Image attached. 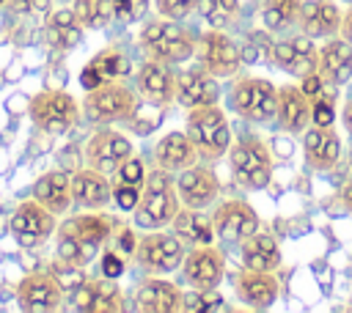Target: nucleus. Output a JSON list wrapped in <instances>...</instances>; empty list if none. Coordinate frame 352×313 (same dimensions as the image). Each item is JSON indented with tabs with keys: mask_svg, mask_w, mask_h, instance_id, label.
Returning <instances> with one entry per match:
<instances>
[{
	"mask_svg": "<svg viewBox=\"0 0 352 313\" xmlns=\"http://www.w3.org/2000/svg\"><path fill=\"white\" fill-rule=\"evenodd\" d=\"M113 233V220L107 214H96L94 209L88 214H74L66 217L55 228V253L60 264L69 266H88L96 255L99 247L110 239Z\"/></svg>",
	"mask_w": 352,
	"mask_h": 313,
	"instance_id": "f257e3e1",
	"label": "nucleus"
},
{
	"mask_svg": "<svg viewBox=\"0 0 352 313\" xmlns=\"http://www.w3.org/2000/svg\"><path fill=\"white\" fill-rule=\"evenodd\" d=\"M182 200L176 192V181L170 178V170L157 167L146 176L143 189H140V200L132 209L135 214V225L143 231H157L173 222V217L179 214Z\"/></svg>",
	"mask_w": 352,
	"mask_h": 313,
	"instance_id": "f03ea898",
	"label": "nucleus"
},
{
	"mask_svg": "<svg viewBox=\"0 0 352 313\" xmlns=\"http://www.w3.org/2000/svg\"><path fill=\"white\" fill-rule=\"evenodd\" d=\"M187 137L192 140L195 151L201 159L214 162L228 154L231 148V126L226 113L212 102V104H198L187 110Z\"/></svg>",
	"mask_w": 352,
	"mask_h": 313,
	"instance_id": "7ed1b4c3",
	"label": "nucleus"
},
{
	"mask_svg": "<svg viewBox=\"0 0 352 313\" xmlns=\"http://www.w3.org/2000/svg\"><path fill=\"white\" fill-rule=\"evenodd\" d=\"M143 52L162 63H184L195 55V36L182 27L176 19H151L138 36Z\"/></svg>",
	"mask_w": 352,
	"mask_h": 313,
	"instance_id": "20e7f679",
	"label": "nucleus"
},
{
	"mask_svg": "<svg viewBox=\"0 0 352 313\" xmlns=\"http://www.w3.org/2000/svg\"><path fill=\"white\" fill-rule=\"evenodd\" d=\"M228 165H231L236 184H242L245 189H264L275 167L270 146L256 135H239L236 143H231Z\"/></svg>",
	"mask_w": 352,
	"mask_h": 313,
	"instance_id": "39448f33",
	"label": "nucleus"
},
{
	"mask_svg": "<svg viewBox=\"0 0 352 313\" xmlns=\"http://www.w3.org/2000/svg\"><path fill=\"white\" fill-rule=\"evenodd\" d=\"M80 113H82L80 102L60 88L38 91L28 102V115L33 126L41 129L44 135H66L80 121Z\"/></svg>",
	"mask_w": 352,
	"mask_h": 313,
	"instance_id": "423d86ee",
	"label": "nucleus"
},
{
	"mask_svg": "<svg viewBox=\"0 0 352 313\" xmlns=\"http://www.w3.org/2000/svg\"><path fill=\"white\" fill-rule=\"evenodd\" d=\"M138 96L129 85L107 80L94 91H85L82 99V115L91 124H116V121H129L138 110Z\"/></svg>",
	"mask_w": 352,
	"mask_h": 313,
	"instance_id": "0eeeda50",
	"label": "nucleus"
},
{
	"mask_svg": "<svg viewBox=\"0 0 352 313\" xmlns=\"http://www.w3.org/2000/svg\"><path fill=\"white\" fill-rule=\"evenodd\" d=\"M228 107L250 124H267L278 110V88L264 77H242L228 91Z\"/></svg>",
	"mask_w": 352,
	"mask_h": 313,
	"instance_id": "6e6552de",
	"label": "nucleus"
},
{
	"mask_svg": "<svg viewBox=\"0 0 352 313\" xmlns=\"http://www.w3.org/2000/svg\"><path fill=\"white\" fill-rule=\"evenodd\" d=\"M184 255H187L184 242L176 233L162 231V228L138 239V247H135L138 264L151 275H170L176 269H182Z\"/></svg>",
	"mask_w": 352,
	"mask_h": 313,
	"instance_id": "1a4fd4ad",
	"label": "nucleus"
},
{
	"mask_svg": "<svg viewBox=\"0 0 352 313\" xmlns=\"http://www.w3.org/2000/svg\"><path fill=\"white\" fill-rule=\"evenodd\" d=\"M55 217H58V214H52L47 206H41L36 198H30V200H22V203L11 211L8 231H11V236H14V242H16L19 247L33 250V247L44 244V242L55 233V228H58Z\"/></svg>",
	"mask_w": 352,
	"mask_h": 313,
	"instance_id": "9d476101",
	"label": "nucleus"
},
{
	"mask_svg": "<svg viewBox=\"0 0 352 313\" xmlns=\"http://www.w3.org/2000/svg\"><path fill=\"white\" fill-rule=\"evenodd\" d=\"M195 55H198V63L217 80L234 77L242 66V49L234 44L231 36H226V30H217V27L195 38Z\"/></svg>",
	"mask_w": 352,
	"mask_h": 313,
	"instance_id": "9b49d317",
	"label": "nucleus"
},
{
	"mask_svg": "<svg viewBox=\"0 0 352 313\" xmlns=\"http://www.w3.org/2000/svg\"><path fill=\"white\" fill-rule=\"evenodd\" d=\"M258 225H261V222H258L256 209H253L248 200H242V198H228V200H223V203L214 209V214H212L214 236L223 239V242H234V244H239V242H245L250 233H256Z\"/></svg>",
	"mask_w": 352,
	"mask_h": 313,
	"instance_id": "f8f14e48",
	"label": "nucleus"
},
{
	"mask_svg": "<svg viewBox=\"0 0 352 313\" xmlns=\"http://www.w3.org/2000/svg\"><path fill=\"white\" fill-rule=\"evenodd\" d=\"M126 156H132V140L118 129H99L85 143V162L99 173H116Z\"/></svg>",
	"mask_w": 352,
	"mask_h": 313,
	"instance_id": "ddd939ff",
	"label": "nucleus"
},
{
	"mask_svg": "<svg viewBox=\"0 0 352 313\" xmlns=\"http://www.w3.org/2000/svg\"><path fill=\"white\" fill-rule=\"evenodd\" d=\"M63 294L66 291L52 272H30L16 286V305L22 310L47 313V310H58L63 305Z\"/></svg>",
	"mask_w": 352,
	"mask_h": 313,
	"instance_id": "4468645a",
	"label": "nucleus"
},
{
	"mask_svg": "<svg viewBox=\"0 0 352 313\" xmlns=\"http://www.w3.org/2000/svg\"><path fill=\"white\" fill-rule=\"evenodd\" d=\"M182 275L192 288H217L226 275V255L214 244H192L182 261Z\"/></svg>",
	"mask_w": 352,
	"mask_h": 313,
	"instance_id": "2eb2a0df",
	"label": "nucleus"
},
{
	"mask_svg": "<svg viewBox=\"0 0 352 313\" xmlns=\"http://www.w3.org/2000/svg\"><path fill=\"white\" fill-rule=\"evenodd\" d=\"M176 192H179V200L182 206L187 209H206L217 200V192H220V178L212 167H204V165H187L179 170L176 176Z\"/></svg>",
	"mask_w": 352,
	"mask_h": 313,
	"instance_id": "dca6fc26",
	"label": "nucleus"
},
{
	"mask_svg": "<svg viewBox=\"0 0 352 313\" xmlns=\"http://www.w3.org/2000/svg\"><path fill=\"white\" fill-rule=\"evenodd\" d=\"M272 55V63L286 71V74H294V77H302L308 71H316V60H319V47L314 44L311 36L300 33V36H286V38H278L270 49Z\"/></svg>",
	"mask_w": 352,
	"mask_h": 313,
	"instance_id": "f3484780",
	"label": "nucleus"
},
{
	"mask_svg": "<svg viewBox=\"0 0 352 313\" xmlns=\"http://www.w3.org/2000/svg\"><path fill=\"white\" fill-rule=\"evenodd\" d=\"M72 308L85 310V313H118L124 310V291L113 277H99V280H82L72 291Z\"/></svg>",
	"mask_w": 352,
	"mask_h": 313,
	"instance_id": "a211bd4d",
	"label": "nucleus"
},
{
	"mask_svg": "<svg viewBox=\"0 0 352 313\" xmlns=\"http://www.w3.org/2000/svg\"><path fill=\"white\" fill-rule=\"evenodd\" d=\"M135 85H138V93L148 104L165 107L176 99V74H173L170 63H162V60H154V58L143 60L138 66Z\"/></svg>",
	"mask_w": 352,
	"mask_h": 313,
	"instance_id": "6ab92c4d",
	"label": "nucleus"
},
{
	"mask_svg": "<svg viewBox=\"0 0 352 313\" xmlns=\"http://www.w3.org/2000/svg\"><path fill=\"white\" fill-rule=\"evenodd\" d=\"M278 129L286 135H302L311 121V99L300 85H280L278 88V110H275Z\"/></svg>",
	"mask_w": 352,
	"mask_h": 313,
	"instance_id": "aec40b11",
	"label": "nucleus"
},
{
	"mask_svg": "<svg viewBox=\"0 0 352 313\" xmlns=\"http://www.w3.org/2000/svg\"><path fill=\"white\" fill-rule=\"evenodd\" d=\"M302 156L305 165L314 170H330L336 167L341 156V137L333 126H311L302 132Z\"/></svg>",
	"mask_w": 352,
	"mask_h": 313,
	"instance_id": "412c9836",
	"label": "nucleus"
},
{
	"mask_svg": "<svg viewBox=\"0 0 352 313\" xmlns=\"http://www.w3.org/2000/svg\"><path fill=\"white\" fill-rule=\"evenodd\" d=\"M236 297L242 299V305L253 308V310H267L275 299H278V277L272 272H261V269H239L236 280H234Z\"/></svg>",
	"mask_w": 352,
	"mask_h": 313,
	"instance_id": "4be33fe9",
	"label": "nucleus"
},
{
	"mask_svg": "<svg viewBox=\"0 0 352 313\" xmlns=\"http://www.w3.org/2000/svg\"><path fill=\"white\" fill-rule=\"evenodd\" d=\"M176 102L184 110L217 102V77H212L201 63L179 71L176 74Z\"/></svg>",
	"mask_w": 352,
	"mask_h": 313,
	"instance_id": "5701e85b",
	"label": "nucleus"
},
{
	"mask_svg": "<svg viewBox=\"0 0 352 313\" xmlns=\"http://www.w3.org/2000/svg\"><path fill=\"white\" fill-rule=\"evenodd\" d=\"M184 291L162 277H146L135 291V308L143 313H176L182 310Z\"/></svg>",
	"mask_w": 352,
	"mask_h": 313,
	"instance_id": "b1692460",
	"label": "nucleus"
},
{
	"mask_svg": "<svg viewBox=\"0 0 352 313\" xmlns=\"http://www.w3.org/2000/svg\"><path fill=\"white\" fill-rule=\"evenodd\" d=\"M341 8L333 0H302L297 25L311 38H330L341 30Z\"/></svg>",
	"mask_w": 352,
	"mask_h": 313,
	"instance_id": "393cba45",
	"label": "nucleus"
},
{
	"mask_svg": "<svg viewBox=\"0 0 352 313\" xmlns=\"http://www.w3.org/2000/svg\"><path fill=\"white\" fill-rule=\"evenodd\" d=\"M72 200L82 209H104L113 200V181L107 173H99L94 167H82L72 173Z\"/></svg>",
	"mask_w": 352,
	"mask_h": 313,
	"instance_id": "a878e982",
	"label": "nucleus"
},
{
	"mask_svg": "<svg viewBox=\"0 0 352 313\" xmlns=\"http://www.w3.org/2000/svg\"><path fill=\"white\" fill-rule=\"evenodd\" d=\"M316 71L330 85H344L352 80V44L346 38H327L319 47Z\"/></svg>",
	"mask_w": 352,
	"mask_h": 313,
	"instance_id": "bb28decb",
	"label": "nucleus"
},
{
	"mask_svg": "<svg viewBox=\"0 0 352 313\" xmlns=\"http://www.w3.org/2000/svg\"><path fill=\"white\" fill-rule=\"evenodd\" d=\"M33 198L47 206L52 214H66L72 209V173L66 170H47L33 184Z\"/></svg>",
	"mask_w": 352,
	"mask_h": 313,
	"instance_id": "cd10ccee",
	"label": "nucleus"
},
{
	"mask_svg": "<svg viewBox=\"0 0 352 313\" xmlns=\"http://www.w3.org/2000/svg\"><path fill=\"white\" fill-rule=\"evenodd\" d=\"M239 264L245 269H261V272H275L283 264L280 247L278 242L264 233L261 228L256 233H250L245 242H239Z\"/></svg>",
	"mask_w": 352,
	"mask_h": 313,
	"instance_id": "c85d7f7f",
	"label": "nucleus"
},
{
	"mask_svg": "<svg viewBox=\"0 0 352 313\" xmlns=\"http://www.w3.org/2000/svg\"><path fill=\"white\" fill-rule=\"evenodd\" d=\"M154 159L160 167L165 170H182L187 165H192L198 159V151L192 146V140L187 137V132H168L157 146H154Z\"/></svg>",
	"mask_w": 352,
	"mask_h": 313,
	"instance_id": "c756f323",
	"label": "nucleus"
},
{
	"mask_svg": "<svg viewBox=\"0 0 352 313\" xmlns=\"http://www.w3.org/2000/svg\"><path fill=\"white\" fill-rule=\"evenodd\" d=\"M82 25L80 19L74 16L72 8H58V11H50L47 16V25H44V36L47 41L55 47V49H74L80 41H82Z\"/></svg>",
	"mask_w": 352,
	"mask_h": 313,
	"instance_id": "7c9ffc66",
	"label": "nucleus"
},
{
	"mask_svg": "<svg viewBox=\"0 0 352 313\" xmlns=\"http://www.w3.org/2000/svg\"><path fill=\"white\" fill-rule=\"evenodd\" d=\"M170 225H173V233L182 242H190V244H212L217 239L214 228H212V217H204L201 209L182 206Z\"/></svg>",
	"mask_w": 352,
	"mask_h": 313,
	"instance_id": "2f4dec72",
	"label": "nucleus"
},
{
	"mask_svg": "<svg viewBox=\"0 0 352 313\" xmlns=\"http://www.w3.org/2000/svg\"><path fill=\"white\" fill-rule=\"evenodd\" d=\"M300 8H302V0H264L258 16H261L267 30L280 33V30H286L297 22Z\"/></svg>",
	"mask_w": 352,
	"mask_h": 313,
	"instance_id": "473e14b6",
	"label": "nucleus"
},
{
	"mask_svg": "<svg viewBox=\"0 0 352 313\" xmlns=\"http://www.w3.org/2000/svg\"><path fill=\"white\" fill-rule=\"evenodd\" d=\"M201 19L209 25V27H217V30H226L231 27L236 19H239V0H198L195 3Z\"/></svg>",
	"mask_w": 352,
	"mask_h": 313,
	"instance_id": "72a5a7b5",
	"label": "nucleus"
},
{
	"mask_svg": "<svg viewBox=\"0 0 352 313\" xmlns=\"http://www.w3.org/2000/svg\"><path fill=\"white\" fill-rule=\"evenodd\" d=\"M74 16L85 30H99L104 27L116 14H113V0H74L72 3Z\"/></svg>",
	"mask_w": 352,
	"mask_h": 313,
	"instance_id": "f704fd0d",
	"label": "nucleus"
},
{
	"mask_svg": "<svg viewBox=\"0 0 352 313\" xmlns=\"http://www.w3.org/2000/svg\"><path fill=\"white\" fill-rule=\"evenodd\" d=\"M91 63L99 69V74L104 80H118V77H124V74L132 71L129 58L124 52H118V49H102V52H96L91 58Z\"/></svg>",
	"mask_w": 352,
	"mask_h": 313,
	"instance_id": "c9c22d12",
	"label": "nucleus"
},
{
	"mask_svg": "<svg viewBox=\"0 0 352 313\" xmlns=\"http://www.w3.org/2000/svg\"><path fill=\"white\" fill-rule=\"evenodd\" d=\"M223 308H226V302H223L220 291H214V288H192V291H187L182 297V310H187V313L223 310Z\"/></svg>",
	"mask_w": 352,
	"mask_h": 313,
	"instance_id": "e433bc0d",
	"label": "nucleus"
},
{
	"mask_svg": "<svg viewBox=\"0 0 352 313\" xmlns=\"http://www.w3.org/2000/svg\"><path fill=\"white\" fill-rule=\"evenodd\" d=\"M148 3L151 0H113V14L124 22H140L148 11Z\"/></svg>",
	"mask_w": 352,
	"mask_h": 313,
	"instance_id": "4c0bfd02",
	"label": "nucleus"
},
{
	"mask_svg": "<svg viewBox=\"0 0 352 313\" xmlns=\"http://www.w3.org/2000/svg\"><path fill=\"white\" fill-rule=\"evenodd\" d=\"M140 184H126V181H113V200L118 203V209H124V211H132L135 206H138V200H140Z\"/></svg>",
	"mask_w": 352,
	"mask_h": 313,
	"instance_id": "58836bf2",
	"label": "nucleus"
},
{
	"mask_svg": "<svg viewBox=\"0 0 352 313\" xmlns=\"http://www.w3.org/2000/svg\"><path fill=\"white\" fill-rule=\"evenodd\" d=\"M333 121H336L333 99H327L324 91H322L316 99H311V124H316V126H333Z\"/></svg>",
	"mask_w": 352,
	"mask_h": 313,
	"instance_id": "ea45409f",
	"label": "nucleus"
},
{
	"mask_svg": "<svg viewBox=\"0 0 352 313\" xmlns=\"http://www.w3.org/2000/svg\"><path fill=\"white\" fill-rule=\"evenodd\" d=\"M116 178L118 181H126V184H140L143 187V181H146V167H143V159L140 156H126L121 165H118V170H116Z\"/></svg>",
	"mask_w": 352,
	"mask_h": 313,
	"instance_id": "a19ab883",
	"label": "nucleus"
},
{
	"mask_svg": "<svg viewBox=\"0 0 352 313\" xmlns=\"http://www.w3.org/2000/svg\"><path fill=\"white\" fill-rule=\"evenodd\" d=\"M195 3L198 0H157V11L165 16V19H184L187 14L195 11Z\"/></svg>",
	"mask_w": 352,
	"mask_h": 313,
	"instance_id": "79ce46f5",
	"label": "nucleus"
},
{
	"mask_svg": "<svg viewBox=\"0 0 352 313\" xmlns=\"http://www.w3.org/2000/svg\"><path fill=\"white\" fill-rule=\"evenodd\" d=\"M99 266H102V275H104V277H113V280H116V277L124 275V266H126V264H124V255H121L116 247H107V250L102 253V258H99Z\"/></svg>",
	"mask_w": 352,
	"mask_h": 313,
	"instance_id": "37998d69",
	"label": "nucleus"
},
{
	"mask_svg": "<svg viewBox=\"0 0 352 313\" xmlns=\"http://www.w3.org/2000/svg\"><path fill=\"white\" fill-rule=\"evenodd\" d=\"M113 236H116V250H118L121 255H132V253H135V247H138V236H135L132 228L124 225V228H118Z\"/></svg>",
	"mask_w": 352,
	"mask_h": 313,
	"instance_id": "c03bdc74",
	"label": "nucleus"
},
{
	"mask_svg": "<svg viewBox=\"0 0 352 313\" xmlns=\"http://www.w3.org/2000/svg\"><path fill=\"white\" fill-rule=\"evenodd\" d=\"M300 80H302V82H300V88L308 93V99H316V96L324 91V80H322V74H319V71H308V74H302Z\"/></svg>",
	"mask_w": 352,
	"mask_h": 313,
	"instance_id": "a18cd8bd",
	"label": "nucleus"
},
{
	"mask_svg": "<svg viewBox=\"0 0 352 313\" xmlns=\"http://www.w3.org/2000/svg\"><path fill=\"white\" fill-rule=\"evenodd\" d=\"M102 82H107V80L99 74V69H96L94 63H88V66L80 71V85H82L85 91H94V88H99Z\"/></svg>",
	"mask_w": 352,
	"mask_h": 313,
	"instance_id": "49530a36",
	"label": "nucleus"
},
{
	"mask_svg": "<svg viewBox=\"0 0 352 313\" xmlns=\"http://www.w3.org/2000/svg\"><path fill=\"white\" fill-rule=\"evenodd\" d=\"M341 124H344L346 135L352 137V96L346 99V104H344V110H341Z\"/></svg>",
	"mask_w": 352,
	"mask_h": 313,
	"instance_id": "de8ad7c7",
	"label": "nucleus"
},
{
	"mask_svg": "<svg viewBox=\"0 0 352 313\" xmlns=\"http://www.w3.org/2000/svg\"><path fill=\"white\" fill-rule=\"evenodd\" d=\"M338 33H341V38H346V41L352 44V8L341 16V30H338Z\"/></svg>",
	"mask_w": 352,
	"mask_h": 313,
	"instance_id": "09e8293b",
	"label": "nucleus"
},
{
	"mask_svg": "<svg viewBox=\"0 0 352 313\" xmlns=\"http://www.w3.org/2000/svg\"><path fill=\"white\" fill-rule=\"evenodd\" d=\"M341 203H344V209H346V211H352V178L341 187Z\"/></svg>",
	"mask_w": 352,
	"mask_h": 313,
	"instance_id": "8fccbe9b",
	"label": "nucleus"
},
{
	"mask_svg": "<svg viewBox=\"0 0 352 313\" xmlns=\"http://www.w3.org/2000/svg\"><path fill=\"white\" fill-rule=\"evenodd\" d=\"M349 165H352V148H349Z\"/></svg>",
	"mask_w": 352,
	"mask_h": 313,
	"instance_id": "3c124183",
	"label": "nucleus"
},
{
	"mask_svg": "<svg viewBox=\"0 0 352 313\" xmlns=\"http://www.w3.org/2000/svg\"><path fill=\"white\" fill-rule=\"evenodd\" d=\"M3 3H6V0H0V5H3Z\"/></svg>",
	"mask_w": 352,
	"mask_h": 313,
	"instance_id": "603ef678",
	"label": "nucleus"
}]
</instances>
